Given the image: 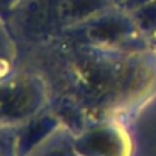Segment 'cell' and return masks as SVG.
Masks as SVG:
<instances>
[{
  "mask_svg": "<svg viewBox=\"0 0 156 156\" xmlns=\"http://www.w3.org/2000/svg\"><path fill=\"white\" fill-rule=\"evenodd\" d=\"M40 90L29 80H12L0 86V119L21 120L40 105Z\"/></svg>",
  "mask_w": 156,
  "mask_h": 156,
  "instance_id": "cell-1",
  "label": "cell"
},
{
  "mask_svg": "<svg viewBox=\"0 0 156 156\" xmlns=\"http://www.w3.org/2000/svg\"><path fill=\"white\" fill-rule=\"evenodd\" d=\"M82 90L94 101L118 98L112 62L84 58L76 68Z\"/></svg>",
  "mask_w": 156,
  "mask_h": 156,
  "instance_id": "cell-2",
  "label": "cell"
},
{
  "mask_svg": "<svg viewBox=\"0 0 156 156\" xmlns=\"http://www.w3.org/2000/svg\"><path fill=\"white\" fill-rule=\"evenodd\" d=\"M131 32V22L119 14H111V12H102L93 18L91 24L88 25L87 33L88 37L94 43L111 46L116 44L129 36Z\"/></svg>",
  "mask_w": 156,
  "mask_h": 156,
  "instance_id": "cell-3",
  "label": "cell"
},
{
  "mask_svg": "<svg viewBox=\"0 0 156 156\" xmlns=\"http://www.w3.org/2000/svg\"><path fill=\"white\" fill-rule=\"evenodd\" d=\"M111 0H57L55 17L64 24H79L106 11Z\"/></svg>",
  "mask_w": 156,
  "mask_h": 156,
  "instance_id": "cell-4",
  "label": "cell"
},
{
  "mask_svg": "<svg viewBox=\"0 0 156 156\" xmlns=\"http://www.w3.org/2000/svg\"><path fill=\"white\" fill-rule=\"evenodd\" d=\"M17 21L27 30L39 32L48 25L55 14V6L50 0H20L17 4Z\"/></svg>",
  "mask_w": 156,
  "mask_h": 156,
  "instance_id": "cell-5",
  "label": "cell"
},
{
  "mask_svg": "<svg viewBox=\"0 0 156 156\" xmlns=\"http://www.w3.org/2000/svg\"><path fill=\"white\" fill-rule=\"evenodd\" d=\"M77 145L84 151L109 155V153H113L118 151L119 137L112 130L106 129V127H101V129L84 134L82 140L77 142Z\"/></svg>",
  "mask_w": 156,
  "mask_h": 156,
  "instance_id": "cell-6",
  "label": "cell"
},
{
  "mask_svg": "<svg viewBox=\"0 0 156 156\" xmlns=\"http://www.w3.org/2000/svg\"><path fill=\"white\" fill-rule=\"evenodd\" d=\"M127 9H140L145 4L151 3L152 0H123Z\"/></svg>",
  "mask_w": 156,
  "mask_h": 156,
  "instance_id": "cell-7",
  "label": "cell"
},
{
  "mask_svg": "<svg viewBox=\"0 0 156 156\" xmlns=\"http://www.w3.org/2000/svg\"><path fill=\"white\" fill-rule=\"evenodd\" d=\"M20 0H0V11L4 10H10L11 7H14Z\"/></svg>",
  "mask_w": 156,
  "mask_h": 156,
  "instance_id": "cell-8",
  "label": "cell"
},
{
  "mask_svg": "<svg viewBox=\"0 0 156 156\" xmlns=\"http://www.w3.org/2000/svg\"><path fill=\"white\" fill-rule=\"evenodd\" d=\"M112 3H120V2H123V0H111Z\"/></svg>",
  "mask_w": 156,
  "mask_h": 156,
  "instance_id": "cell-9",
  "label": "cell"
}]
</instances>
